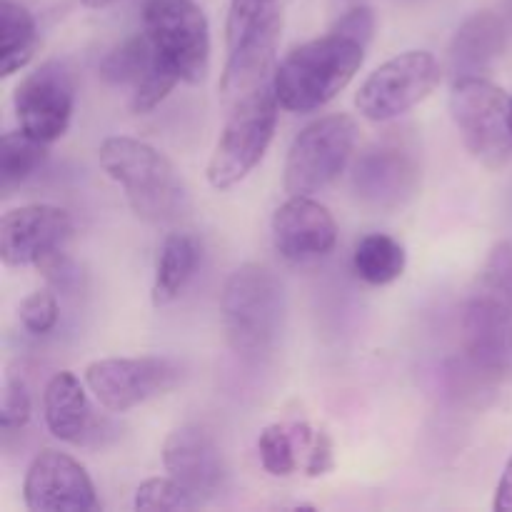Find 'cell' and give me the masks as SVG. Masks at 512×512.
<instances>
[{
    "label": "cell",
    "mask_w": 512,
    "mask_h": 512,
    "mask_svg": "<svg viewBox=\"0 0 512 512\" xmlns=\"http://www.w3.org/2000/svg\"><path fill=\"white\" fill-rule=\"evenodd\" d=\"M100 168L123 188L128 205L140 220L168 225L190 208L188 185L168 155L143 140L113 135L100 143Z\"/></svg>",
    "instance_id": "6da1fadb"
},
{
    "label": "cell",
    "mask_w": 512,
    "mask_h": 512,
    "mask_svg": "<svg viewBox=\"0 0 512 512\" xmlns=\"http://www.w3.org/2000/svg\"><path fill=\"white\" fill-rule=\"evenodd\" d=\"M365 45L330 28L320 38L298 45L273 73V90L290 113H310L328 105L365 60Z\"/></svg>",
    "instance_id": "7a4b0ae2"
},
{
    "label": "cell",
    "mask_w": 512,
    "mask_h": 512,
    "mask_svg": "<svg viewBox=\"0 0 512 512\" xmlns=\"http://www.w3.org/2000/svg\"><path fill=\"white\" fill-rule=\"evenodd\" d=\"M280 33V0H230L225 20L228 58L220 75V100L225 108L273 83Z\"/></svg>",
    "instance_id": "3957f363"
},
{
    "label": "cell",
    "mask_w": 512,
    "mask_h": 512,
    "mask_svg": "<svg viewBox=\"0 0 512 512\" xmlns=\"http://www.w3.org/2000/svg\"><path fill=\"white\" fill-rule=\"evenodd\" d=\"M220 318L235 353L243 358L268 353L285 320V290L278 275L258 263L233 270L220 295Z\"/></svg>",
    "instance_id": "277c9868"
},
{
    "label": "cell",
    "mask_w": 512,
    "mask_h": 512,
    "mask_svg": "<svg viewBox=\"0 0 512 512\" xmlns=\"http://www.w3.org/2000/svg\"><path fill=\"white\" fill-rule=\"evenodd\" d=\"M280 100L273 83L230 105L218 143L208 163V183L215 190H230L243 183L268 153L278 128Z\"/></svg>",
    "instance_id": "5b68a950"
},
{
    "label": "cell",
    "mask_w": 512,
    "mask_h": 512,
    "mask_svg": "<svg viewBox=\"0 0 512 512\" xmlns=\"http://www.w3.org/2000/svg\"><path fill=\"white\" fill-rule=\"evenodd\" d=\"M448 108L465 150L488 170L505 168L512 155L510 95L485 75H468L453 80Z\"/></svg>",
    "instance_id": "8992f818"
},
{
    "label": "cell",
    "mask_w": 512,
    "mask_h": 512,
    "mask_svg": "<svg viewBox=\"0 0 512 512\" xmlns=\"http://www.w3.org/2000/svg\"><path fill=\"white\" fill-rule=\"evenodd\" d=\"M358 135V123L345 113L325 115L300 130L285 158V193L313 195L335 183L353 160Z\"/></svg>",
    "instance_id": "52a82bcc"
},
{
    "label": "cell",
    "mask_w": 512,
    "mask_h": 512,
    "mask_svg": "<svg viewBox=\"0 0 512 512\" xmlns=\"http://www.w3.org/2000/svg\"><path fill=\"white\" fill-rule=\"evenodd\" d=\"M143 30L165 63L188 85L210 73V25L195 0H148Z\"/></svg>",
    "instance_id": "ba28073f"
},
{
    "label": "cell",
    "mask_w": 512,
    "mask_h": 512,
    "mask_svg": "<svg viewBox=\"0 0 512 512\" xmlns=\"http://www.w3.org/2000/svg\"><path fill=\"white\" fill-rule=\"evenodd\" d=\"M443 80L438 58L428 50H405L385 60L360 85L355 105L375 123L395 120L435 93Z\"/></svg>",
    "instance_id": "9c48e42d"
},
{
    "label": "cell",
    "mask_w": 512,
    "mask_h": 512,
    "mask_svg": "<svg viewBox=\"0 0 512 512\" xmlns=\"http://www.w3.org/2000/svg\"><path fill=\"white\" fill-rule=\"evenodd\" d=\"M180 360L168 355L105 358L85 368V385L110 413H128L148 400L168 395L183 380Z\"/></svg>",
    "instance_id": "30bf717a"
},
{
    "label": "cell",
    "mask_w": 512,
    "mask_h": 512,
    "mask_svg": "<svg viewBox=\"0 0 512 512\" xmlns=\"http://www.w3.org/2000/svg\"><path fill=\"white\" fill-rule=\"evenodd\" d=\"M73 218L65 208L48 203L20 205L0 220V260L5 268H38L48 275L65 260L73 238Z\"/></svg>",
    "instance_id": "8fae6325"
},
{
    "label": "cell",
    "mask_w": 512,
    "mask_h": 512,
    "mask_svg": "<svg viewBox=\"0 0 512 512\" xmlns=\"http://www.w3.org/2000/svg\"><path fill=\"white\" fill-rule=\"evenodd\" d=\"M15 118L20 128L43 143H55L70 128L75 110V78L65 60L35 65L13 93Z\"/></svg>",
    "instance_id": "7c38bea8"
},
{
    "label": "cell",
    "mask_w": 512,
    "mask_h": 512,
    "mask_svg": "<svg viewBox=\"0 0 512 512\" xmlns=\"http://www.w3.org/2000/svg\"><path fill=\"white\" fill-rule=\"evenodd\" d=\"M350 185L363 208L373 213H395L418 193V158L403 145H373L353 163Z\"/></svg>",
    "instance_id": "4fadbf2b"
},
{
    "label": "cell",
    "mask_w": 512,
    "mask_h": 512,
    "mask_svg": "<svg viewBox=\"0 0 512 512\" xmlns=\"http://www.w3.org/2000/svg\"><path fill=\"white\" fill-rule=\"evenodd\" d=\"M23 500L30 512L100 510L88 470L73 455L60 450H43L35 455L23 480Z\"/></svg>",
    "instance_id": "5bb4252c"
},
{
    "label": "cell",
    "mask_w": 512,
    "mask_h": 512,
    "mask_svg": "<svg viewBox=\"0 0 512 512\" xmlns=\"http://www.w3.org/2000/svg\"><path fill=\"white\" fill-rule=\"evenodd\" d=\"M463 348L478 370L503 373L512 353V298L475 285L463 308Z\"/></svg>",
    "instance_id": "9a60e30c"
},
{
    "label": "cell",
    "mask_w": 512,
    "mask_h": 512,
    "mask_svg": "<svg viewBox=\"0 0 512 512\" xmlns=\"http://www.w3.org/2000/svg\"><path fill=\"white\" fill-rule=\"evenodd\" d=\"M338 243V223L310 195H290L273 215V245L293 265L328 258Z\"/></svg>",
    "instance_id": "2e32d148"
},
{
    "label": "cell",
    "mask_w": 512,
    "mask_h": 512,
    "mask_svg": "<svg viewBox=\"0 0 512 512\" xmlns=\"http://www.w3.org/2000/svg\"><path fill=\"white\" fill-rule=\"evenodd\" d=\"M163 465L168 475L200 500L215 498L228 485L225 455L205 425L188 423L175 428L163 443Z\"/></svg>",
    "instance_id": "e0dca14e"
},
{
    "label": "cell",
    "mask_w": 512,
    "mask_h": 512,
    "mask_svg": "<svg viewBox=\"0 0 512 512\" xmlns=\"http://www.w3.org/2000/svg\"><path fill=\"white\" fill-rule=\"evenodd\" d=\"M45 425L53 438L68 445H88L98 435V415L78 375L60 370L48 380L43 393Z\"/></svg>",
    "instance_id": "ac0fdd59"
},
{
    "label": "cell",
    "mask_w": 512,
    "mask_h": 512,
    "mask_svg": "<svg viewBox=\"0 0 512 512\" xmlns=\"http://www.w3.org/2000/svg\"><path fill=\"white\" fill-rule=\"evenodd\" d=\"M508 30L493 10H478L460 23L448 48V68L455 78L485 75L503 55Z\"/></svg>",
    "instance_id": "d6986e66"
},
{
    "label": "cell",
    "mask_w": 512,
    "mask_h": 512,
    "mask_svg": "<svg viewBox=\"0 0 512 512\" xmlns=\"http://www.w3.org/2000/svg\"><path fill=\"white\" fill-rule=\"evenodd\" d=\"M200 263V243L190 233H170L160 248L150 298L155 308L175 303L193 280Z\"/></svg>",
    "instance_id": "ffe728a7"
},
{
    "label": "cell",
    "mask_w": 512,
    "mask_h": 512,
    "mask_svg": "<svg viewBox=\"0 0 512 512\" xmlns=\"http://www.w3.org/2000/svg\"><path fill=\"white\" fill-rule=\"evenodd\" d=\"M40 35L33 13L23 3L0 0V75L10 78L33 60Z\"/></svg>",
    "instance_id": "44dd1931"
},
{
    "label": "cell",
    "mask_w": 512,
    "mask_h": 512,
    "mask_svg": "<svg viewBox=\"0 0 512 512\" xmlns=\"http://www.w3.org/2000/svg\"><path fill=\"white\" fill-rule=\"evenodd\" d=\"M408 253L403 243L388 233H370L360 238L353 253V270L363 283L383 288L403 278Z\"/></svg>",
    "instance_id": "7402d4cb"
},
{
    "label": "cell",
    "mask_w": 512,
    "mask_h": 512,
    "mask_svg": "<svg viewBox=\"0 0 512 512\" xmlns=\"http://www.w3.org/2000/svg\"><path fill=\"white\" fill-rule=\"evenodd\" d=\"M160 53L155 50L153 40L148 33H138L120 43L118 48L110 50L100 63V78L108 80L110 85H130L138 88L160 63Z\"/></svg>",
    "instance_id": "603a6c76"
},
{
    "label": "cell",
    "mask_w": 512,
    "mask_h": 512,
    "mask_svg": "<svg viewBox=\"0 0 512 512\" xmlns=\"http://www.w3.org/2000/svg\"><path fill=\"white\" fill-rule=\"evenodd\" d=\"M45 160H48V143L33 138L23 128L5 133L3 143H0V185H3V193H10L28 178H33L43 168Z\"/></svg>",
    "instance_id": "cb8c5ba5"
},
{
    "label": "cell",
    "mask_w": 512,
    "mask_h": 512,
    "mask_svg": "<svg viewBox=\"0 0 512 512\" xmlns=\"http://www.w3.org/2000/svg\"><path fill=\"white\" fill-rule=\"evenodd\" d=\"M260 463L273 478H290L300 465V448L293 425H268L258 438Z\"/></svg>",
    "instance_id": "d4e9b609"
},
{
    "label": "cell",
    "mask_w": 512,
    "mask_h": 512,
    "mask_svg": "<svg viewBox=\"0 0 512 512\" xmlns=\"http://www.w3.org/2000/svg\"><path fill=\"white\" fill-rule=\"evenodd\" d=\"M203 500L183 483L170 478H150L135 490V510H195Z\"/></svg>",
    "instance_id": "484cf974"
},
{
    "label": "cell",
    "mask_w": 512,
    "mask_h": 512,
    "mask_svg": "<svg viewBox=\"0 0 512 512\" xmlns=\"http://www.w3.org/2000/svg\"><path fill=\"white\" fill-rule=\"evenodd\" d=\"M295 440L303 453V470L308 478H323L335 470L333 438L325 430H313L308 423H293Z\"/></svg>",
    "instance_id": "4316f807"
},
{
    "label": "cell",
    "mask_w": 512,
    "mask_h": 512,
    "mask_svg": "<svg viewBox=\"0 0 512 512\" xmlns=\"http://www.w3.org/2000/svg\"><path fill=\"white\" fill-rule=\"evenodd\" d=\"M60 318V305L53 290H35L20 303V323L30 335L53 333Z\"/></svg>",
    "instance_id": "83f0119b"
},
{
    "label": "cell",
    "mask_w": 512,
    "mask_h": 512,
    "mask_svg": "<svg viewBox=\"0 0 512 512\" xmlns=\"http://www.w3.org/2000/svg\"><path fill=\"white\" fill-rule=\"evenodd\" d=\"M33 413V400H30L28 385L23 378L8 375L3 385V400H0V428L3 433H15L28 425Z\"/></svg>",
    "instance_id": "f1b7e54d"
},
{
    "label": "cell",
    "mask_w": 512,
    "mask_h": 512,
    "mask_svg": "<svg viewBox=\"0 0 512 512\" xmlns=\"http://www.w3.org/2000/svg\"><path fill=\"white\" fill-rule=\"evenodd\" d=\"M478 285L512 298V240H500L480 268Z\"/></svg>",
    "instance_id": "f546056e"
},
{
    "label": "cell",
    "mask_w": 512,
    "mask_h": 512,
    "mask_svg": "<svg viewBox=\"0 0 512 512\" xmlns=\"http://www.w3.org/2000/svg\"><path fill=\"white\" fill-rule=\"evenodd\" d=\"M375 25H378V20H375V10L370 8V5H355V8H350L348 13L340 15V18L335 20L333 30L358 40V43H363L365 48H368L370 40H373L375 35Z\"/></svg>",
    "instance_id": "4dcf8cb0"
},
{
    "label": "cell",
    "mask_w": 512,
    "mask_h": 512,
    "mask_svg": "<svg viewBox=\"0 0 512 512\" xmlns=\"http://www.w3.org/2000/svg\"><path fill=\"white\" fill-rule=\"evenodd\" d=\"M493 508L498 512H512V455L503 470V478H500L498 488H495V503Z\"/></svg>",
    "instance_id": "1f68e13d"
},
{
    "label": "cell",
    "mask_w": 512,
    "mask_h": 512,
    "mask_svg": "<svg viewBox=\"0 0 512 512\" xmlns=\"http://www.w3.org/2000/svg\"><path fill=\"white\" fill-rule=\"evenodd\" d=\"M80 3L90 10H100V8H110V5L115 3H123V0H80Z\"/></svg>",
    "instance_id": "d6a6232c"
},
{
    "label": "cell",
    "mask_w": 512,
    "mask_h": 512,
    "mask_svg": "<svg viewBox=\"0 0 512 512\" xmlns=\"http://www.w3.org/2000/svg\"><path fill=\"white\" fill-rule=\"evenodd\" d=\"M510 125H512V98H510Z\"/></svg>",
    "instance_id": "836d02e7"
}]
</instances>
